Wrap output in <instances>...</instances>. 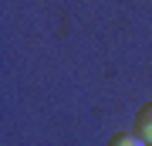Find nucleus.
I'll list each match as a JSON object with an SVG mask.
<instances>
[{
  "mask_svg": "<svg viewBox=\"0 0 152 146\" xmlns=\"http://www.w3.org/2000/svg\"><path fill=\"white\" fill-rule=\"evenodd\" d=\"M135 133H139L145 143H152V102L139 109V116H135Z\"/></svg>",
  "mask_w": 152,
  "mask_h": 146,
  "instance_id": "1",
  "label": "nucleus"
},
{
  "mask_svg": "<svg viewBox=\"0 0 152 146\" xmlns=\"http://www.w3.org/2000/svg\"><path fill=\"white\" fill-rule=\"evenodd\" d=\"M108 146H145V139L139 133H115L108 139Z\"/></svg>",
  "mask_w": 152,
  "mask_h": 146,
  "instance_id": "2",
  "label": "nucleus"
}]
</instances>
